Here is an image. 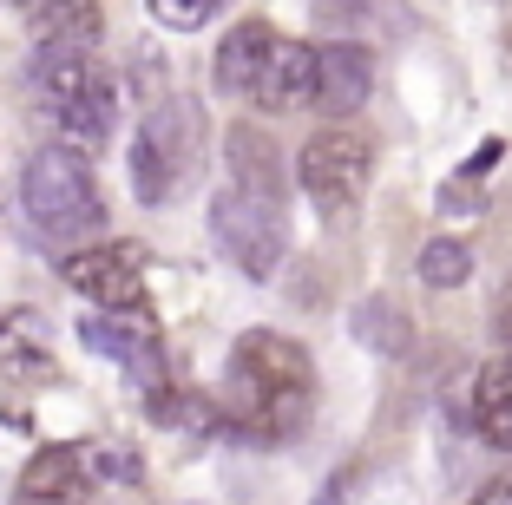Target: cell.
<instances>
[{"instance_id":"1","label":"cell","mask_w":512,"mask_h":505,"mask_svg":"<svg viewBox=\"0 0 512 505\" xmlns=\"http://www.w3.org/2000/svg\"><path fill=\"white\" fill-rule=\"evenodd\" d=\"M217 401L250 440H296L309 427V407H316V368L289 335L250 328V335H237V348L224 361Z\"/></svg>"},{"instance_id":"5","label":"cell","mask_w":512,"mask_h":505,"mask_svg":"<svg viewBox=\"0 0 512 505\" xmlns=\"http://www.w3.org/2000/svg\"><path fill=\"white\" fill-rule=\"evenodd\" d=\"M197 158H204V112H197L191 99L151 105L145 125H138V145H132L138 204H171V197L191 184Z\"/></svg>"},{"instance_id":"19","label":"cell","mask_w":512,"mask_h":505,"mask_svg":"<svg viewBox=\"0 0 512 505\" xmlns=\"http://www.w3.org/2000/svg\"><path fill=\"white\" fill-rule=\"evenodd\" d=\"M493 328H499V342L512 348V289H506V302H499V315H493Z\"/></svg>"},{"instance_id":"8","label":"cell","mask_w":512,"mask_h":505,"mask_svg":"<svg viewBox=\"0 0 512 505\" xmlns=\"http://www.w3.org/2000/svg\"><path fill=\"white\" fill-rule=\"evenodd\" d=\"M60 269L79 296H92L112 315H138V302H145V250L138 243H86Z\"/></svg>"},{"instance_id":"3","label":"cell","mask_w":512,"mask_h":505,"mask_svg":"<svg viewBox=\"0 0 512 505\" xmlns=\"http://www.w3.org/2000/svg\"><path fill=\"white\" fill-rule=\"evenodd\" d=\"M27 79H33V99L46 105V119L66 138L106 145L112 119H119V86H112V73L99 66V53L86 40H40Z\"/></svg>"},{"instance_id":"2","label":"cell","mask_w":512,"mask_h":505,"mask_svg":"<svg viewBox=\"0 0 512 505\" xmlns=\"http://www.w3.org/2000/svg\"><path fill=\"white\" fill-rule=\"evenodd\" d=\"M217 86L237 99H256L263 112H302L316 99V53L263 20H243L217 46Z\"/></svg>"},{"instance_id":"12","label":"cell","mask_w":512,"mask_h":505,"mask_svg":"<svg viewBox=\"0 0 512 505\" xmlns=\"http://www.w3.org/2000/svg\"><path fill=\"white\" fill-rule=\"evenodd\" d=\"M224 151H230V171H237L243 191L283 197V158H276V145L256 132V125H230V132H224Z\"/></svg>"},{"instance_id":"10","label":"cell","mask_w":512,"mask_h":505,"mask_svg":"<svg viewBox=\"0 0 512 505\" xmlns=\"http://www.w3.org/2000/svg\"><path fill=\"white\" fill-rule=\"evenodd\" d=\"M86 492H92V466L79 460V446H46L20 473V499L33 505H86Z\"/></svg>"},{"instance_id":"13","label":"cell","mask_w":512,"mask_h":505,"mask_svg":"<svg viewBox=\"0 0 512 505\" xmlns=\"http://www.w3.org/2000/svg\"><path fill=\"white\" fill-rule=\"evenodd\" d=\"M14 14L40 40H99V0H14Z\"/></svg>"},{"instance_id":"15","label":"cell","mask_w":512,"mask_h":505,"mask_svg":"<svg viewBox=\"0 0 512 505\" xmlns=\"http://www.w3.org/2000/svg\"><path fill=\"white\" fill-rule=\"evenodd\" d=\"M145 7H151V20H158L165 33H197L204 20L224 14V0H145Z\"/></svg>"},{"instance_id":"6","label":"cell","mask_w":512,"mask_h":505,"mask_svg":"<svg viewBox=\"0 0 512 505\" xmlns=\"http://www.w3.org/2000/svg\"><path fill=\"white\" fill-rule=\"evenodd\" d=\"M211 237L224 243V256L243 269V276H276L289 250V217H283V197H263V191H217L211 197Z\"/></svg>"},{"instance_id":"18","label":"cell","mask_w":512,"mask_h":505,"mask_svg":"<svg viewBox=\"0 0 512 505\" xmlns=\"http://www.w3.org/2000/svg\"><path fill=\"white\" fill-rule=\"evenodd\" d=\"M473 505H512V473H499V479H493V486H486Z\"/></svg>"},{"instance_id":"14","label":"cell","mask_w":512,"mask_h":505,"mask_svg":"<svg viewBox=\"0 0 512 505\" xmlns=\"http://www.w3.org/2000/svg\"><path fill=\"white\" fill-rule=\"evenodd\" d=\"M467 276H473V250L460 237H434L421 250V283L427 289H460Z\"/></svg>"},{"instance_id":"20","label":"cell","mask_w":512,"mask_h":505,"mask_svg":"<svg viewBox=\"0 0 512 505\" xmlns=\"http://www.w3.org/2000/svg\"><path fill=\"white\" fill-rule=\"evenodd\" d=\"M348 499V479H329V486H322V499L316 505H342Z\"/></svg>"},{"instance_id":"16","label":"cell","mask_w":512,"mask_h":505,"mask_svg":"<svg viewBox=\"0 0 512 505\" xmlns=\"http://www.w3.org/2000/svg\"><path fill=\"white\" fill-rule=\"evenodd\" d=\"M473 433H480L486 446H499V453H512V401H499V394H473Z\"/></svg>"},{"instance_id":"17","label":"cell","mask_w":512,"mask_h":505,"mask_svg":"<svg viewBox=\"0 0 512 505\" xmlns=\"http://www.w3.org/2000/svg\"><path fill=\"white\" fill-rule=\"evenodd\" d=\"M473 394H499V401H512V348H506L499 361H486V368H480Z\"/></svg>"},{"instance_id":"11","label":"cell","mask_w":512,"mask_h":505,"mask_svg":"<svg viewBox=\"0 0 512 505\" xmlns=\"http://www.w3.org/2000/svg\"><path fill=\"white\" fill-rule=\"evenodd\" d=\"M348 328H355L362 348H375V355H388V361L414 355V322H407V309L394 296H362V309L348 315Z\"/></svg>"},{"instance_id":"9","label":"cell","mask_w":512,"mask_h":505,"mask_svg":"<svg viewBox=\"0 0 512 505\" xmlns=\"http://www.w3.org/2000/svg\"><path fill=\"white\" fill-rule=\"evenodd\" d=\"M375 92V60H368L362 46H322L316 53V112L322 119H348V112H362V99Z\"/></svg>"},{"instance_id":"21","label":"cell","mask_w":512,"mask_h":505,"mask_svg":"<svg viewBox=\"0 0 512 505\" xmlns=\"http://www.w3.org/2000/svg\"><path fill=\"white\" fill-rule=\"evenodd\" d=\"M27 505H33V499H27Z\"/></svg>"},{"instance_id":"7","label":"cell","mask_w":512,"mask_h":505,"mask_svg":"<svg viewBox=\"0 0 512 505\" xmlns=\"http://www.w3.org/2000/svg\"><path fill=\"white\" fill-rule=\"evenodd\" d=\"M296 171H302L309 204L329 210V217H342L348 204H362V184H368V171H375V151H368V138H355V132H316L309 145H302Z\"/></svg>"},{"instance_id":"4","label":"cell","mask_w":512,"mask_h":505,"mask_svg":"<svg viewBox=\"0 0 512 505\" xmlns=\"http://www.w3.org/2000/svg\"><path fill=\"white\" fill-rule=\"evenodd\" d=\"M20 204H27V223L46 243H92L106 230V197L92 184L86 158L66 145H46L27 158L20 171Z\"/></svg>"}]
</instances>
